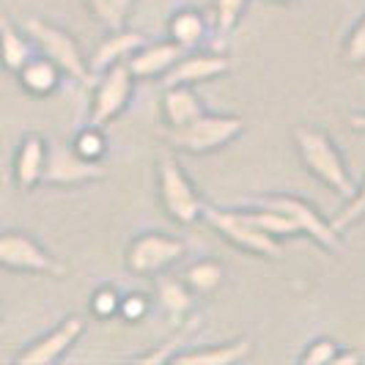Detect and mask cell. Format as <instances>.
<instances>
[{"label":"cell","mask_w":365,"mask_h":365,"mask_svg":"<svg viewBox=\"0 0 365 365\" xmlns=\"http://www.w3.org/2000/svg\"><path fill=\"white\" fill-rule=\"evenodd\" d=\"M294 143H297V151H299L305 168L311 170L319 182H324L338 195H351L354 192V184H351L346 165L341 160L335 143L329 140L322 129L297 127L294 129Z\"/></svg>","instance_id":"6da1fadb"},{"label":"cell","mask_w":365,"mask_h":365,"mask_svg":"<svg viewBox=\"0 0 365 365\" xmlns=\"http://www.w3.org/2000/svg\"><path fill=\"white\" fill-rule=\"evenodd\" d=\"M228 69H231V61L225 55H217V53L184 55L176 66L168 69L165 88L168 86H195V83H206V80H215L220 74H225Z\"/></svg>","instance_id":"7c38bea8"},{"label":"cell","mask_w":365,"mask_h":365,"mask_svg":"<svg viewBox=\"0 0 365 365\" xmlns=\"http://www.w3.org/2000/svg\"><path fill=\"white\" fill-rule=\"evenodd\" d=\"M184 55L187 50L170 38V41H160V44H143L140 50H135L127 58V66L135 77H154V74H163L170 66H176Z\"/></svg>","instance_id":"4fadbf2b"},{"label":"cell","mask_w":365,"mask_h":365,"mask_svg":"<svg viewBox=\"0 0 365 365\" xmlns=\"http://www.w3.org/2000/svg\"><path fill=\"white\" fill-rule=\"evenodd\" d=\"M96 179H105V168L99 163L80 157L74 148L63 146V143L47 146V165H44L41 184L69 187V184L96 182Z\"/></svg>","instance_id":"30bf717a"},{"label":"cell","mask_w":365,"mask_h":365,"mask_svg":"<svg viewBox=\"0 0 365 365\" xmlns=\"http://www.w3.org/2000/svg\"><path fill=\"white\" fill-rule=\"evenodd\" d=\"M277 3H292V0H277Z\"/></svg>","instance_id":"836d02e7"},{"label":"cell","mask_w":365,"mask_h":365,"mask_svg":"<svg viewBox=\"0 0 365 365\" xmlns=\"http://www.w3.org/2000/svg\"><path fill=\"white\" fill-rule=\"evenodd\" d=\"M195 327H198V324H190V327L184 329V332H179L176 338H170L168 344H173V346H176V344H179V341H182V338H184V335H187V332H192V329H195ZM143 360H146V363H160V360H168V349H163V351H157V354H146Z\"/></svg>","instance_id":"1f68e13d"},{"label":"cell","mask_w":365,"mask_h":365,"mask_svg":"<svg viewBox=\"0 0 365 365\" xmlns=\"http://www.w3.org/2000/svg\"><path fill=\"white\" fill-rule=\"evenodd\" d=\"M253 203L283 212V215L299 228V234H308L316 245H322V247H327V250H338V247H341V234H338V231L332 228V222H327V220L322 217L308 201L294 198V195H280V192H277V195L253 198Z\"/></svg>","instance_id":"52a82bcc"},{"label":"cell","mask_w":365,"mask_h":365,"mask_svg":"<svg viewBox=\"0 0 365 365\" xmlns=\"http://www.w3.org/2000/svg\"><path fill=\"white\" fill-rule=\"evenodd\" d=\"M247 217L253 220L261 231H267L272 237H294V234H299V228L294 225L292 220L286 217L283 212H277V209H269V206H258L256 212H247Z\"/></svg>","instance_id":"cb8c5ba5"},{"label":"cell","mask_w":365,"mask_h":365,"mask_svg":"<svg viewBox=\"0 0 365 365\" xmlns=\"http://www.w3.org/2000/svg\"><path fill=\"white\" fill-rule=\"evenodd\" d=\"M44 165H47V140L41 135H25L14 157V182L22 192L41 184Z\"/></svg>","instance_id":"5bb4252c"},{"label":"cell","mask_w":365,"mask_h":365,"mask_svg":"<svg viewBox=\"0 0 365 365\" xmlns=\"http://www.w3.org/2000/svg\"><path fill=\"white\" fill-rule=\"evenodd\" d=\"M165 118L170 129H179L184 124H190L192 118H198L203 113V105L198 99V93L192 91L190 86H168L163 99Z\"/></svg>","instance_id":"e0dca14e"},{"label":"cell","mask_w":365,"mask_h":365,"mask_svg":"<svg viewBox=\"0 0 365 365\" xmlns=\"http://www.w3.org/2000/svg\"><path fill=\"white\" fill-rule=\"evenodd\" d=\"M83 329H86V322H83L80 316L63 319L53 332H47L44 338H38V341H34L28 349H22V351L17 354V363L47 365V363L61 360V357L74 346V341L83 335Z\"/></svg>","instance_id":"8fae6325"},{"label":"cell","mask_w":365,"mask_h":365,"mask_svg":"<svg viewBox=\"0 0 365 365\" xmlns=\"http://www.w3.org/2000/svg\"><path fill=\"white\" fill-rule=\"evenodd\" d=\"M148 311V302L143 294H129L121 299V305H118V313L127 319V322H140Z\"/></svg>","instance_id":"4dcf8cb0"},{"label":"cell","mask_w":365,"mask_h":365,"mask_svg":"<svg viewBox=\"0 0 365 365\" xmlns=\"http://www.w3.org/2000/svg\"><path fill=\"white\" fill-rule=\"evenodd\" d=\"M217 234L228 239L231 245H237L242 250L264 258H283V245L277 237L261 231L253 220L247 217V212H231V209H220V206H203L201 215Z\"/></svg>","instance_id":"7a4b0ae2"},{"label":"cell","mask_w":365,"mask_h":365,"mask_svg":"<svg viewBox=\"0 0 365 365\" xmlns=\"http://www.w3.org/2000/svg\"><path fill=\"white\" fill-rule=\"evenodd\" d=\"M61 74L63 72L55 66L47 55H34V58L17 72V77H19V86L28 93H34V96H47V93H53L55 88H58Z\"/></svg>","instance_id":"ac0fdd59"},{"label":"cell","mask_w":365,"mask_h":365,"mask_svg":"<svg viewBox=\"0 0 365 365\" xmlns=\"http://www.w3.org/2000/svg\"><path fill=\"white\" fill-rule=\"evenodd\" d=\"M338 357V344L335 341H329V338H319V341H313L308 351L302 354V363L308 365H327L332 363Z\"/></svg>","instance_id":"f1b7e54d"},{"label":"cell","mask_w":365,"mask_h":365,"mask_svg":"<svg viewBox=\"0 0 365 365\" xmlns=\"http://www.w3.org/2000/svg\"><path fill=\"white\" fill-rule=\"evenodd\" d=\"M34 55L36 53H34L31 36H22L17 28L0 14V63H3V69L17 74Z\"/></svg>","instance_id":"2e32d148"},{"label":"cell","mask_w":365,"mask_h":365,"mask_svg":"<svg viewBox=\"0 0 365 365\" xmlns=\"http://www.w3.org/2000/svg\"><path fill=\"white\" fill-rule=\"evenodd\" d=\"M184 250H187V245L182 239L146 231V234L132 239V245L127 247V267L129 272L148 277V274L163 272L165 267H170L173 261H179L184 256Z\"/></svg>","instance_id":"ba28073f"},{"label":"cell","mask_w":365,"mask_h":365,"mask_svg":"<svg viewBox=\"0 0 365 365\" xmlns=\"http://www.w3.org/2000/svg\"><path fill=\"white\" fill-rule=\"evenodd\" d=\"M349 124H351V129H357V132H365V113H354L349 118Z\"/></svg>","instance_id":"d6a6232c"},{"label":"cell","mask_w":365,"mask_h":365,"mask_svg":"<svg viewBox=\"0 0 365 365\" xmlns=\"http://www.w3.org/2000/svg\"><path fill=\"white\" fill-rule=\"evenodd\" d=\"M157 173H160V201H163L165 212L182 225L201 220L203 201L198 198L192 182L182 173L179 163L173 157H163Z\"/></svg>","instance_id":"8992f818"},{"label":"cell","mask_w":365,"mask_h":365,"mask_svg":"<svg viewBox=\"0 0 365 365\" xmlns=\"http://www.w3.org/2000/svg\"><path fill=\"white\" fill-rule=\"evenodd\" d=\"M132 3L135 0H88V9H91V14L108 31H118L127 22L129 11H132Z\"/></svg>","instance_id":"603a6c76"},{"label":"cell","mask_w":365,"mask_h":365,"mask_svg":"<svg viewBox=\"0 0 365 365\" xmlns=\"http://www.w3.org/2000/svg\"><path fill=\"white\" fill-rule=\"evenodd\" d=\"M245 121L239 115H220V113H206L203 110L198 118H192L190 124L168 132V140L173 146L184 148L190 154H206V151H217L225 143H231L234 138L242 135Z\"/></svg>","instance_id":"3957f363"},{"label":"cell","mask_w":365,"mask_h":365,"mask_svg":"<svg viewBox=\"0 0 365 365\" xmlns=\"http://www.w3.org/2000/svg\"><path fill=\"white\" fill-rule=\"evenodd\" d=\"M250 351L247 341H234V344H220L212 349H195L187 354H170L173 363H190V365H228L242 360Z\"/></svg>","instance_id":"ffe728a7"},{"label":"cell","mask_w":365,"mask_h":365,"mask_svg":"<svg viewBox=\"0 0 365 365\" xmlns=\"http://www.w3.org/2000/svg\"><path fill=\"white\" fill-rule=\"evenodd\" d=\"M143 44H146V36H143V34L118 28V31H113V34L96 47V53H93V58H91V69L93 72H105L113 63L127 61L129 55L135 53V50H140Z\"/></svg>","instance_id":"9a60e30c"},{"label":"cell","mask_w":365,"mask_h":365,"mask_svg":"<svg viewBox=\"0 0 365 365\" xmlns=\"http://www.w3.org/2000/svg\"><path fill=\"white\" fill-rule=\"evenodd\" d=\"M157 294H160V305L163 311L168 313V319L173 324H182L184 316L192 311V289L184 283V280H176V277H160L157 280Z\"/></svg>","instance_id":"d6986e66"},{"label":"cell","mask_w":365,"mask_h":365,"mask_svg":"<svg viewBox=\"0 0 365 365\" xmlns=\"http://www.w3.org/2000/svg\"><path fill=\"white\" fill-rule=\"evenodd\" d=\"M363 217H365V182H363L360 190H354V192H351V201L344 206V212H341V215H335L329 222H332V228H335L338 234H344L349 225L360 222Z\"/></svg>","instance_id":"d4e9b609"},{"label":"cell","mask_w":365,"mask_h":365,"mask_svg":"<svg viewBox=\"0 0 365 365\" xmlns=\"http://www.w3.org/2000/svg\"><path fill=\"white\" fill-rule=\"evenodd\" d=\"M184 283L195 294H209L215 292L222 283V267L217 261H198L184 272Z\"/></svg>","instance_id":"7402d4cb"},{"label":"cell","mask_w":365,"mask_h":365,"mask_svg":"<svg viewBox=\"0 0 365 365\" xmlns=\"http://www.w3.org/2000/svg\"><path fill=\"white\" fill-rule=\"evenodd\" d=\"M0 316H3V305H0Z\"/></svg>","instance_id":"e575fe53"},{"label":"cell","mask_w":365,"mask_h":365,"mask_svg":"<svg viewBox=\"0 0 365 365\" xmlns=\"http://www.w3.org/2000/svg\"><path fill=\"white\" fill-rule=\"evenodd\" d=\"M25 34L31 36L34 47H38V53L47 55L66 77H72V80H88L91 69H88L86 58L80 55L77 41L63 28H58V25L47 22V19L31 17L25 19Z\"/></svg>","instance_id":"277c9868"},{"label":"cell","mask_w":365,"mask_h":365,"mask_svg":"<svg viewBox=\"0 0 365 365\" xmlns=\"http://www.w3.org/2000/svg\"><path fill=\"white\" fill-rule=\"evenodd\" d=\"M245 3L247 0H215V19H217V28L222 34H228L239 22Z\"/></svg>","instance_id":"4316f807"},{"label":"cell","mask_w":365,"mask_h":365,"mask_svg":"<svg viewBox=\"0 0 365 365\" xmlns=\"http://www.w3.org/2000/svg\"><path fill=\"white\" fill-rule=\"evenodd\" d=\"M344 58L351 66H360L365 63V17L354 25V31L349 34L346 47H344Z\"/></svg>","instance_id":"83f0119b"},{"label":"cell","mask_w":365,"mask_h":365,"mask_svg":"<svg viewBox=\"0 0 365 365\" xmlns=\"http://www.w3.org/2000/svg\"><path fill=\"white\" fill-rule=\"evenodd\" d=\"M132 86H135V74L129 72L127 61L113 63L110 69L102 72V80L96 83V91H93L91 127L102 129L127 108L129 96H132Z\"/></svg>","instance_id":"9c48e42d"},{"label":"cell","mask_w":365,"mask_h":365,"mask_svg":"<svg viewBox=\"0 0 365 365\" xmlns=\"http://www.w3.org/2000/svg\"><path fill=\"white\" fill-rule=\"evenodd\" d=\"M206 36V19L192 11V9H184L179 14H173L170 19V38L176 44H182L184 50H192L201 44V38Z\"/></svg>","instance_id":"44dd1931"},{"label":"cell","mask_w":365,"mask_h":365,"mask_svg":"<svg viewBox=\"0 0 365 365\" xmlns=\"http://www.w3.org/2000/svg\"><path fill=\"white\" fill-rule=\"evenodd\" d=\"M0 267L11 272H31V274H66V267L53 258L34 237L22 231H3L0 234Z\"/></svg>","instance_id":"5b68a950"},{"label":"cell","mask_w":365,"mask_h":365,"mask_svg":"<svg viewBox=\"0 0 365 365\" xmlns=\"http://www.w3.org/2000/svg\"><path fill=\"white\" fill-rule=\"evenodd\" d=\"M118 305H121V297L113 292L110 286L99 289L91 299V311H93V316H99V319H110V316H115V313H118Z\"/></svg>","instance_id":"f546056e"},{"label":"cell","mask_w":365,"mask_h":365,"mask_svg":"<svg viewBox=\"0 0 365 365\" xmlns=\"http://www.w3.org/2000/svg\"><path fill=\"white\" fill-rule=\"evenodd\" d=\"M72 148L80 154V157L99 163V160H102V154H105V135L99 132V127H88L86 132H80V135L74 138Z\"/></svg>","instance_id":"484cf974"}]
</instances>
